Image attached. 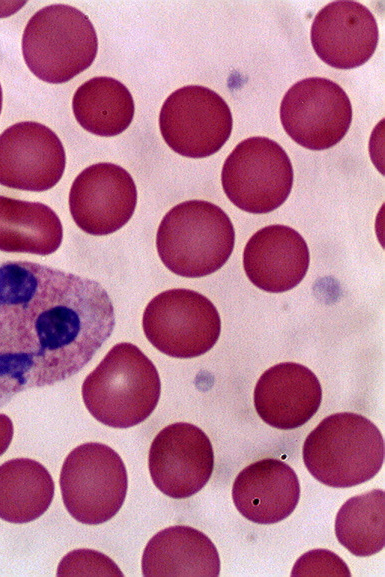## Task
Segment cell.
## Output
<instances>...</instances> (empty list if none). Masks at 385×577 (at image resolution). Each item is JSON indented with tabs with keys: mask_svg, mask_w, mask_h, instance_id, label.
Wrapping results in <instances>:
<instances>
[{
	"mask_svg": "<svg viewBox=\"0 0 385 577\" xmlns=\"http://www.w3.org/2000/svg\"><path fill=\"white\" fill-rule=\"evenodd\" d=\"M114 326L113 303L98 281L0 260V408L23 390L77 374Z\"/></svg>",
	"mask_w": 385,
	"mask_h": 577,
	"instance_id": "1",
	"label": "cell"
},
{
	"mask_svg": "<svg viewBox=\"0 0 385 577\" xmlns=\"http://www.w3.org/2000/svg\"><path fill=\"white\" fill-rule=\"evenodd\" d=\"M89 413L113 428H129L156 408L161 381L152 361L134 344L114 345L82 384Z\"/></svg>",
	"mask_w": 385,
	"mask_h": 577,
	"instance_id": "2",
	"label": "cell"
},
{
	"mask_svg": "<svg viewBox=\"0 0 385 577\" xmlns=\"http://www.w3.org/2000/svg\"><path fill=\"white\" fill-rule=\"evenodd\" d=\"M303 461L311 475L334 488L372 479L384 461V440L366 417L340 412L324 418L306 437Z\"/></svg>",
	"mask_w": 385,
	"mask_h": 577,
	"instance_id": "3",
	"label": "cell"
},
{
	"mask_svg": "<svg viewBox=\"0 0 385 577\" xmlns=\"http://www.w3.org/2000/svg\"><path fill=\"white\" fill-rule=\"evenodd\" d=\"M235 231L228 215L203 200L177 204L163 217L156 247L163 264L173 273L199 278L219 270L232 254Z\"/></svg>",
	"mask_w": 385,
	"mask_h": 577,
	"instance_id": "4",
	"label": "cell"
},
{
	"mask_svg": "<svg viewBox=\"0 0 385 577\" xmlns=\"http://www.w3.org/2000/svg\"><path fill=\"white\" fill-rule=\"evenodd\" d=\"M98 39L94 26L80 10L52 4L37 11L22 36V53L30 71L42 81L64 83L94 61Z\"/></svg>",
	"mask_w": 385,
	"mask_h": 577,
	"instance_id": "5",
	"label": "cell"
},
{
	"mask_svg": "<svg viewBox=\"0 0 385 577\" xmlns=\"http://www.w3.org/2000/svg\"><path fill=\"white\" fill-rule=\"evenodd\" d=\"M128 488L124 462L111 447L97 442L74 448L60 473L64 506L78 522L98 525L122 507Z\"/></svg>",
	"mask_w": 385,
	"mask_h": 577,
	"instance_id": "6",
	"label": "cell"
},
{
	"mask_svg": "<svg viewBox=\"0 0 385 577\" xmlns=\"http://www.w3.org/2000/svg\"><path fill=\"white\" fill-rule=\"evenodd\" d=\"M224 193L238 208L271 212L288 198L293 167L285 150L267 137L244 139L226 158L221 172Z\"/></svg>",
	"mask_w": 385,
	"mask_h": 577,
	"instance_id": "7",
	"label": "cell"
},
{
	"mask_svg": "<svg viewBox=\"0 0 385 577\" xmlns=\"http://www.w3.org/2000/svg\"><path fill=\"white\" fill-rule=\"evenodd\" d=\"M142 327L148 341L174 358H194L217 342L221 319L214 304L190 289L159 293L146 305Z\"/></svg>",
	"mask_w": 385,
	"mask_h": 577,
	"instance_id": "8",
	"label": "cell"
},
{
	"mask_svg": "<svg viewBox=\"0 0 385 577\" xmlns=\"http://www.w3.org/2000/svg\"><path fill=\"white\" fill-rule=\"evenodd\" d=\"M159 127L167 145L189 158L208 157L230 137L233 118L225 100L200 85H187L164 101Z\"/></svg>",
	"mask_w": 385,
	"mask_h": 577,
	"instance_id": "9",
	"label": "cell"
},
{
	"mask_svg": "<svg viewBox=\"0 0 385 577\" xmlns=\"http://www.w3.org/2000/svg\"><path fill=\"white\" fill-rule=\"evenodd\" d=\"M285 132L310 150L328 149L342 140L352 121V105L335 82L309 77L293 84L280 105Z\"/></svg>",
	"mask_w": 385,
	"mask_h": 577,
	"instance_id": "10",
	"label": "cell"
},
{
	"mask_svg": "<svg viewBox=\"0 0 385 577\" xmlns=\"http://www.w3.org/2000/svg\"><path fill=\"white\" fill-rule=\"evenodd\" d=\"M148 466L154 485L165 495L184 499L199 492L214 469V451L208 436L197 426L177 422L153 439Z\"/></svg>",
	"mask_w": 385,
	"mask_h": 577,
	"instance_id": "11",
	"label": "cell"
},
{
	"mask_svg": "<svg viewBox=\"0 0 385 577\" xmlns=\"http://www.w3.org/2000/svg\"><path fill=\"white\" fill-rule=\"evenodd\" d=\"M136 204L133 178L113 163L85 168L69 192L71 216L76 225L90 235H108L122 228L132 217Z\"/></svg>",
	"mask_w": 385,
	"mask_h": 577,
	"instance_id": "12",
	"label": "cell"
},
{
	"mask_svg": "<svg viewBox=\"0 0 385 577\" xmlns=\"http://www.w3.org/2000/svg\"><path fill=\"white\" fill-rule=\"evenodd\" d=\"M66 165L62 142L49 127L23 121L0 134V184L42 192L54 187Z\"/></svg>",
	"mask_w": 385,
	"mask_h": 577,
	"instance_id": "13",
	"label": "cell"
},
{
	"mask_svg": "<svg viewBox=\"0 0 385 577\" xmlns=\"http://www.w3.org/2000/svg\"><path fill=\"white\" fill-rule=\"evenodd\" d=\"M318 57L338 69L363 65L374 54L379 30L372 12L356 1H334L318 11L311 25Z\"/></svg>",
	"mask_w": 385,
	"mask_h": 577,
	"instance_id": "14",
	"label": "cell"
},
{
	"mask_svg": "<svg viewBox=\"0 0 385 577\" xmlns=\"http://www.w3.org/2000/svg\"><path fill=\"white\" fill-rule=\"evenodd\" d=\"M322 388L306 366L283 362L267 369L254 389V406L268 425L290 430L301 427L318 411Z\"/></svg>",
	"mask_w": 385,
	"mask_h": 577,
	"instance_id": "15",
	"label": "cell"
},
{
	"mask_svg": "<svg viewBox=\"0 0 385 577\" xmlns=\"http://www.w3.org/2000/svg\"><path fill=\"white\" fill-rule=\"evenodd\" d=\"M309 262L304 238L285 225H270L258 230L243 252V266L249 280L271 293L296 287L305 277Z\"/></svg>",
	"mask_w": 385,
	"mask_h": 577,
	"instance_id": "16",
	"label": "cell"
},
{
	"mask_svg": "<svg viewBox=\"0 0 385 577\" xmlns=\"http://www.w3.org/2000/svg\"><path fill=\"white\" fill-rule=\"evenodd\" d=\"M300 498L295 471L275 458L246 466L236 476L232 499L239 513L257 524H274L287 518Z\"/></svg>",
	"mask_w": 385,
	"mask_h": 577,
	"instance_id": "17",
	"label": "cell"
},
{
	"mask_svg": "<svg viewBox=\"0 0 385 577\" xmlns=\"http://www.w3.org/2000/svg\"><path fill=\"white\" fill-rule=\"evenodd\" d=\"M141 567L145 577H217L220 558L216 546L203 532L175 525L159 531L148 541Z\"/></svg>",
	"mask_w": 385,
	"mask_h": 577,
	"instance_id": "18",
	"label": "cell"
},
{
	"mask_svg": "<svg viewBox=\"0 0 385 577\" xmlns=\"http://www.w3.org/2000/svg\"><path fill=\"white\" fill-rule=\"evenodd\" d=\"M62 239V223L49 206L0 195V251L46 256Z\"/></svg>",
	"mask_w": 385,
	"mask_h": 577,
	"instance_id": "19",
	"label": "cell"
},
{
	"mask_svg": "<svg viewBox=\"0 0 385 577\" xmlns=\"http://www.w3.org/2000/svg\"><path fill=\"white\" fill-rule=\"evenodd\" d=\"M54 481L38 461L16 458L0 465V518L22 524L39 518L52 503Z\"/></svg>",
	"mask_w": 385,
	"mask_h": 577,
	"instance_id": "20",
	"label": "cell"
},
{
	"mask_svg": "<svg viewBox=\"0 0 385 577\" xmlns=\"http://www.w3.org/2000/svg\"><path fill=\"white\" fill-rule=\"evenodd\" d=\"M72 109L77 122L88 132L115 136L130 125L134 101L130 91L112 77H94L76 90Z\"/></svg>",
	"mask_w": 385,
	"mask_h": 577,
	"instance_id": "21",
	"label": "cell"
},
{
	"mask_svg": "<svg viewBox=\"0 0 385 577\" xmlns=\"http://www.w3.org/2000/svg\"><path fill=\"white\" fill-rule=\"evenodd\" d=\"M335 535L350 553L366 557L385 545V493L372 491L349 498L335 519Z\"/></svg>",
	"mask_w": 385,
	"mask_h": 577,
	"instance_id": "22",
	"label": "cell"
},
{
	"mask_svg": "<svg viewBox=\"0 0 385 577\" xmlns=\"http://www.w3.org/2000/svg\"><path fill=\"white\" fill-rule=\"evenodd\" d=\"M57 576H117L124 574L117 564L105 554L93 549H76L60 561Z\"/></svg>",
	"mask_w": 385,
	"mask_h": 577,
	"instance_id": "23",
	"label": "cell"
},
{
	"mask_svg": "<svg viewBox=\"0 0 385 577\" xmlns=\"http://www.w3.org/2000/svg\"><path fill=\"white\" fill-rule=\"evenodd\" d=\"M291 576H344L351 573L346 563L326 549H314L301 555L293 566Z\"/></svg>",
	"mask_w": 385,
	"mask_h": 577,
	"instance_id": "24",
	"label": "cell"
},
{
	"mask_svg": "<svg viewBox=\"0 0 385 577\" xmlns=\"http://www.w3.org/2000/svg\"><path fill=\"white\" fill-rule=\"evenodd\" d=\"M13 423L6 414L0 413V456L6 452L13 438Z\"/></svg>",
	"mask_w": 385,
	"mask_h": 577,
	"instance_id": "25",
	"label": "cell"
},
{
	"mask_svg": "<svg viewBox=\"0 0 385 577\" xmlns=\"http://www.w3.org/2000/svg\"><path fill=\"white\" fill-rule=\"evenodd\" d=\"M2 96H3V94H2V88H1V85H0V113H1V109H2Z\"/></svg>",
	"mask_w": 385,
	"mask_h": 577,
	"instance_id": "26",
	"label": "cell"
}]
</instances>
